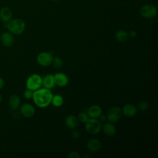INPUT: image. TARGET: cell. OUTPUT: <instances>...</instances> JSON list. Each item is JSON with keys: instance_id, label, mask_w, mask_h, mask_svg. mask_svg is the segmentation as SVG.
<instances>
[{"instance_id": "1", "label": "cell", "mask_w": 158, "mask_h": 158, "mask_svg": "<svg viewBox=\"0 0 158 158\" xmlns=\"http://www.w3.org/2000/svg\"><path fill=\"white\" fill-rule=\"evenodd\" d=\"M53 95L49 89L39 88L34 91L33 100L35 104L39 107H46L49 105Z\"/></svg>"}, {"instance_id": "2", "label": "cell", "mask_w": 158, "mask_h": 158, "mask_svg": "<svg viewBox=\"0 0 158 158\" xmlns=\"http://www.w3.org/2000/svg\"><path fill=\"white\" fill-rule=\"evenodd\" d=\"M25 21L20 18L11 19L7 23V28L9 31L13 35H20L25 30Z\"/></svg>"}, {"instance_id": "3", "label": "cell", "mask_w": 158, "mask_h": 158, "mask_svg": "<svg viewBox=\"0 0 158 158\" xmlns=\"http://www.w3.org/2000/svg\"><path fill=\"white\" fill-rule=\"evenodd\" d=\"M42 86V78L38 74H32L27 80L26 88L35 91Z\"/></svg>"}, {"instance_id": "4", "label": "cell", "mask_w": 158, "mask_h": 158, "mask_svg": "<svg viewBox=\"0 0 158 158\" xmlns=\"http://www.w3.org/2000/svg\"><path fill=\"white\" fill-rule=\"evenodd\" d=\"M139 13L142 17L146 19H152L156 16L157 8L152 4H144L139 9Z\"/></svg>"}, {"instance_id": "5", "label": "cell", "mask_w": 158, "mask_h": 158, "mask_svg": "<svg viewBox=\"0 0 158 158\" xmlns=\"http://www.w3.org/2000/svg\"><path fill=\"white\" fill-rule=\"evenodd\" d=\"M85 128L89 133L95 135L99 132L101 129V124L100 122L94 118H91L85 123Z\"/></svg>"}, {"instance_id": "6", "label": "cell", "mask_w": 158, "mask_h": 158, "mask_svg": "<svg viewBox=\"0 0 158 158\" xmlns=\"http://www.w3.org/2000/svg\"><path fill=\"white\" fill-rule=\"evenodd\" d=\"M53 56L52 54L48 52H42L40 53L36 57V60L38 63L43 67H47L51 65L53 59Z\"/></svg>"}, {"instance_id": "7", "label": "cell", "mask_w": 158, "mask_h": 158, "mask_svg": "<svg viewBox=\"0 0 158 158\" xmlns=\"http://www.w3.org/2000/svg\"><path fill=\"white\" fill-rule=\"evenodd\" d=\"M122 115V110L119 107L114 106L111 107L106 114L107 120L110 122H117Z\"/></svg>"}, {"instance_id": "8", "label": "cell", "mask_w": 158, "mask_h": 158, "mask_svg": "<svg viewBox=\"0 0 158 158\" xmlns=\"http://www.w3.org/2000/svg\"><path fill=\"white\" fill-rule=\"evenodd\" d=\"M54 80L55 85L60 87L66 86L69 83V78L67 76L62 72L56 73L54 75Z\"/></svg>"}, {"instance_id": "9", "label": "cell", "mask_w": 158, "mask_h": 158, "mask_svg": "<svg viewBox=\"0 0 158 158\" xmlns=\"http://www.w3.org/2000/svg\"><path fill=\"white\" fill-rule=\"evenodd\" d=\"M12 11L7 6H3L0 9V19L3 23H7L12 18Z\"/></svg>"}, {"instance_id": "10", "label": "cell", "mask_w": 158, "mask_h": 158, "mask_svg": "<svg viewBox=\"0 0 158 158\" xmlns=\"http://www.w3.org/2000/svg\"><path fill=\"white\" fill-rule=\"evenodd\" d=\"M20 112L25 117L30 118L35 115V109L34 107L28 103L23 104L20 107Z\"/></svg>"}, {"instance_id": "11", "label": "cell", "mask_w": 158, "mask_h": 158, "mask_svg": "<svg viewBox=\"0 0 158 158\" xmlns=\"http://www.w3.org/2000/svg\"><path fill=\"white\" fill-rule=\"evenodd\" d=\"M3 45L6 47H10L13 45L14 38L12 34L9 31H5L1 35V40Z\"/></svg>"}, {"instance_id": "12", "label": "cell", "mask_w": 158, "mask_h": 158, "mask_svg": "<svg viewBox=\"0 0 158 158\" xmlns=\"http://www.w3.org/2000/svg\"><path fill=\"white\" fill-rule=\"evenodd\" d=\"M42 85L47 89H52L55 85L54 80V75L52 74H47L42 78Z\"/></svg>"}, {"instance_id": "13", "label": "cell", "mask_w": 158, "mask_h": 158, "mask_svg": "<svg viewBox=\"0 0 158 158\" xmlns=\"http://www.w3.org/2000/svg\"><path fill=\"white\" fill-rule=\"evenodd\" d=\"M122 112H123L125 116L127 117H131L136 114L137 108L133 104H127L123 106Z\"/></svg>"}, {"instance_id": "14", "label": "cell", "mask_w": 158, "mask_h": 158, "mask_svg": "<svg viewBox=\"0 0 158 158\" xmlns=\"http://www.w3.org/2000/svg\"><path fill=\"white\" fill-rule=\"evenodd\" d=\"M65 123L67 127L70 129L76 128L79 125V120L78 117L73 115L67 116L65 120Z\"/></svg>"}, {"instance_id": "15", "label": "cell", "mask_w": 158, "mask_h": 158, "mask_svg": "<svg viewBox=\"0 0 158 158\" xmlns=\"http://www.w3.org/2000/svg\"><path fill=\"white\" fill-rule=\"evenodd\" d=\"M87 114L89 117L97 118L102 114V109L98 105H93L87 110Z\"/></svg>"}, {"instance_id": "16", "label": "cell", "mask_w": 158, "mask_h": 158, "mask_svg": "<svg viewBox=\"0 0 158 158\" xmlns=\"http://www.w3.org/2000/svg\"><path fill=\"white\" fill-rule=\"evenodd\" d=\"M101 147V141L98 139H91L87 143V148L88 149L92 151L95 152L98 151Z\"/></svg>"}, {"instance_id": "17", "label": "cell", "mask_w": 158, "mask_h": 158, "mask_svg": "<svg viewBox=\"0 0 158 158\" xmlns=\"http://www.w3.org/2000/svg\"><path fill=\"white\" fill-rule=\"evenodd\" d=\"M103 131L105 135H106L107 136H112L115 134L116 128L113 123H112L111 122H108L104 125Z\"/></svg>"}, {"instance_id": "18", "label": "cell", "mask_w": 158, "mask_h": 158, "mask_svg": "<svg viewBox=\"0 0 158 158\" xmlns=\"http://www.w3.org/2000/svg\"><path fill=\"white\" fill-rule=\"evenodd\" d=\"M115 38L119 42H124L128 40V33L123 30H119L115 33Z\"/></svg>"}, {"instance_id": "19", "label": "cell", "mask_w": 158, "mask_h": 158, "mask_svg": "<svg viewBox=\"0 0 158 158\" xmlns=\"http://www.w3.org/2000/svg\"><path fill=\"white\" fill-rule=\"evenodd\" d=\"M9 102L12 109H17L20 104V99L17 95L14 94L10 97Z\"/></svg>"}, {"instance_id": "20", "label": "cell", "mask_w": 158, "mask_h": 158, "mask_svg": "<svg viewBox=\"0 0 158 158\" xmlns=\"http://www.w3.org/2000/svg\"><path fill=\"white\" fill-rule=\"evenodd\" d=\"M51 102H52V104L54 106H55L56 107H60L63 104L64 99L61 96L56 94V95H54L52 96Z\"/></svg>"}, {"instance_id": "21", "label": "cell", "mask_w": 158, "mask_h": 158, "mask_svg": "<svg viewBox=\"0 0 158 158\" xmlns=\"http://www.w3.org/2000/svg\"><path fill=\"white\" fill-rule=\"evenodd\" d=\"M52 63L53 66L56 69H60L62 67V65H63L62 60L61 59L60 57H57V56L53 57Z\"/></svg>"}, {"instance_id": "22", "label": "cell", "mask_w": 158, "mask_h": 158, "mask_svg": "<svg viewBox=\"0 0 158 158\" xmlns=\"http://www.w3.org/2000/svg\"><path fill=\"white\" fill-rule=\"evenodd\" d=\"M78 120L80 122H81V123H86L88 120L89 119V116L87 114V112H81L79 113L78 116Z\"/></svg>"}, {"instance_id": "23", "label": "cell", "mask_w": 158, "mask_h": 158, "mask_svg": "<svg viewBox=\"0 0 158 158\" xmlns=\"http://www.w3.org/2000/svg\"><path fill=\"white\" fill-rule=\"evenodd\" d=\"M148 106H149V104H148V102L144 101H141V102H139L138 106V109H139L140 110L144 111V110H146L148 109Z\"/></svg>"}, {"instance_id": "24", "label": "cell", "mask_w": 158, "mask_h": 158, "mask_svg": "<svg viewBox=\"0 0 158 158\" xmlns=\"http://www.w3.org/2000/svg\"><path fill=\"white\" fill-rule=\"evenodd\" d=\"M33 92L32 90L31 89H27L25 91H24V93H23V95H24V97L27 99H30L33 98Z\"/></svg>"}, {"instance_id": "25", "label": "cell", "mask_w": 158, "mask_h": 158, "mask_svg": "<svg viewBox=\"0 0 158 158\" xmlns=\"http://www.w3.org/2000/svg\"><path fill=\"white\" fill-rule=\"evenodd\" d=\"M67 156L70 158H80L81 157L80 155L77 152H75V151H72L69 152Z\"/></svg>"}, {"instance_id": "26", "label": "cell", "mask_w": 158, "mask_h": 158, "mask_svg": "<svg viewBox=\"0 0 158 158\" xmlns=\"http://www.w3.org/2000/svg\"><path fill=\"white\" fill-rule=\"evenodd\" d=\"M71 135H72V136L73 138L74 139H77L78 138V137L80 136V133L77 130H75L73 129V130L72 131L71 133Z\"/></svg>"}, {"instance_id": "27", "label": "cell", "mask_w": 158, "mask_h": 158, "mask_svg": "<svg viewBox=\"0 0 158 158\" xmlns=\"http://www.w3.org/2000/svg\"><path fill=\"white\" fill-rule=\"evenodd\" d=\"M128 36L132 38H135L137 36V33L135 30H131L128 33Z\"/></svg>"}, {"instance_id": "28", "label": "cell", "mask_w": 158, "mask_h": 158, "mask_svg": "<svg viewBox=\"0 0 158 158\" xmlns=\"http://www.w3.org/2000/svg\"><path fill=\"white\" fill-rule=\"evenodd\" d=\"M99 117L100 121H101V122H104V121L107 119L106 115H103V114H102L99 115Z\"/></svg>"}, {"instance_id": "29", "label": "cell", "mask_w": 158, "mask_h": 158, "mask_svg": "<svg viewBox=\"0 0 158 158\" xmlns=\"http://www.w3.org/2000/svg\"><path fill=\"white\" fill-rule=\"evenodd\" d=\"M4 81L3 79L1 77H0V90L2 88V87L4 86Z\"/></svg>"}, {"instance_id": "30", "label": "cell", "mask_w": 158, "mask_h": 158, "mask_svg": "<svg viewBox=\"0 0 158 158\" xmlns=\"http://www.w3.org/2000/svg\"><path fill=\"white\" fill-rule=\"evenodd\" d=\"M1 101H2V96L0 95V103L1 102Z\"/></svg>"}, {"instance_id": "31", "label": "cell", "mask_w": 158, "mask_h": 158, "mask_svg": "<svg viewBox=\"0 0 158 158\" xmlns=\"http://www.w3.org/2000/svg\"><path fill=\"white\" fill-rule=\"evenodd\" d=\"M51 1H59V0H51Z\"/></svg>"}, {"instance_id": "32", "label": "cell", "mask_w": 158, "mask_h": 158, "mask_svg": "<svg viewBox=\"0 0 158 158\" xmlns=\"http://www.w3.org/2000/svg\"><path fill=\"white\" fill-rule=\"evenodd\" d=\"M0 40H1V35H0Z\"/></svg>"}]
</instances>
